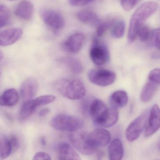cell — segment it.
Instances as JSON below:
<instances>
[{
	"mask_svg": "<svg viewBox=\"0 0 160 160\" xmlns=\"http://www.w3.org/2000/svg\"><path fill=\"white\" fill-rule=\"evenodd\" d=\"M158 4L153 2H145L138 7L132 16L128 33V41L130 43L134 42L137 37L138 28L152 15L158 9Z\"/></svg>",
	"mask_w": 160,
	"mask_h": 160,
	"instance_id": "6da1fadb",
	"label": "cell"
},
{
	"mask_svg": "<svg viewBox=\"0 0 160 160\" xmlns=\"http://www.w3.org/2000/svg\"><path fill=\"white\" fill-rule=\"evenodd\" d=\"M57 88L61 94L71 100L82 99L86 94V88L83 82L78 79L72 81L61 79L57 83Z\"/></svg>",
	"mask_w": 160,
	"mask_h": 160,
	"instance_id": "7a4b0ae2",
	"label": "cell"
},
{
	"mask_svg": "<svg viewBox=\"0 0 160 160\" xmlns=\"http://www.w3.org/2000/svg\"><path fill=\"white\" fill-rule=\"evenodd\" d=\"M52 128L58 131L75 132L83 128V120L78 117L66 114H59L52 118L50 121Z\"/></svg>",
	"mask_w": 160,
	"mask_h": 160,
	"instance_id": "3957f363",
	"label": "cell"
},
{
	"mask_svg": "<svg viewBox=\"0 0 160 160\" xmlns=\"http://www.w3.org/2000/svg\"><path fill=\"white\" fill-rule=\"evenodd\" d=\"M56 97L53 95H44L39 96L29 101L24 102L19 112V118L21 120L29 118L32 115L37 107L51 103L55 101Z\"/></svg>",
	"mask_w": 160,
	"mask_h": 160,
	"instance_id": "277c9868",
	"label": "cell"
},
{
	"mask_svg": "<svg viewBox=\"0 0 160 160\" xmlns=\"http://www.w3.org/2000/svg\"><path fill=\"white\" fill-rule=\"evenodd\" d=\"M40 15L45 24L55 33H57L65 26V19L59 12L52 9H43L40 11Z\"/></svg>",
	"mask_w": 160,
	"mask_h": 160,
	"instance_id": "5b68a950",
	"label": "cell"
},
{
	"mask_svg": "<svg viewBox=\"0 0 160 160\" xmlns=\"http://www.w3.org/2000/svg\"><path fill=\"white\" fill-rule=\"evenodd\" d=\"M90 82L100 87H107L113 84L116 79V73L104 69H92L88 73Z\"/></svg>",
	"mask_w": 160,
	"mask_h": 160,
	"instance_id": "8992f818",
	"label": "cell"
},
{
	"mask_svg": "<svg viewBox=\"0 0 160 160\" xmlns=\"http://www.w3.org/2000/svg\"><path fill=\"white\" fill-rule=\"evenodd\" d=\"M90 57L97 65H102L109 59V51L107 46L97 38L93 39L90 50Z\"/></svg>",
	"mask_w": 160,
	"mask_h": 160,
	"instance_id": "52a82bcc",
	"label": "cell"
},
{
	"mask_svg": "<svg viewBox=\"0 0 160 160\" xmlns=\"http://www.w3.org/2000/svg\"><path fill=\"white\" fill-rule=\"evenodd\" d=\"M148 113L144 112L135 119L127 127L125 136L128 141L133 142L137 139L147 125Z\"/></svg>",
	"mask_w": 160,
	"mask_h": 160,
	"instance_id": "ba28073f",
	"label": "cell"
},
{
	"mask_svg": "<svg viewBox=\"0 0 160 160\" xmlns=\"http://www.w3.org/2000/svg\"><path fill=\"white\" fill-rule=\"evenodd\" d=\"M88 133L83 131L73 132L70 135V140L74 148L79 152L84 155H91L96 150L89 145L87 140Z\"/></svg>",
	"mask_w": 160,
	"mask_h": 160,
	"instance_id": "9c48e42d",
	"label": "cell"
},
{
	"mask_svg": "<svg viewBox=\"0 0 160 160\" xmlns=\"http://www.w3.org/2000/svg\"><path fill=\"white\" fill-rule=\"evenodd\" d=\"M110 140V133L102 128L95 129L87 135V140L89 145L96 151L98 148L107 146Z\"/></svg>",
	"mask_w": 160,
	"mask_h": 160,
	"instance_id": "30bf717a",
	"label": "cell"
},
{
	"mask_svg": "<svg viewBox=\"0 0 160 160\" xmlns=\"http://www.w3.org/2000/svg\"><path fill=\"white\" fill-rule=\"evenodd\" d=\"M108 111L109 108L102 100L95 99L91 103L89 113L93 122L96 125L102 126Z\"/></svg>",
	"mask_w": 160,
	"mask_h": 160,
	"instance_id": "8fae6325",
	"label": "cell"
},
{
	"mask_svg": "<svg viewBox=\"0 0 160 160\" xmlns=\"http://www.w3.org/2000/svg\"><path fill=\"white\" fill-rule=\"evenodd\" d=\"M160 128V108L154 104L150 111L147 125L145 128V136L149 137L155 133Z\"/></svg>",
	"mask_w": 160,
	"mask_h": 160,
	"instance_id": "7c38bea8",
	"label": "cell"
},
{
	"mask_svg": "<svg viewBox=\"0 0 160 160\" xmlns=\"http://www.w3.org/2000/svg\"><path fill=\"white\" fill-rule=\"evenodd\" d=\"M38 90V84L36 79L29 78L24 80L20 88V95L22 101L25 102L33 99Z\"/></svg>",
	"mask_w": 160,
	"mask_h": 160,
	"instance_id": "4fadbf2b",
	"label": "cell"
},
{
	"mask_svg": "<svg viewBox=\"0 0 160 160\" xmlns=\"http://www.w3.org/2000/svg\"><path fill=\"white\" fill-rule=\"evenodd\" d=\"M85 36L81 32L71 35L62 44L63 49L68 53H76L79 52L84 44Z\"/></svg>",
	"mask_w": 160,
	"mask_h": 160,
	"instance_id": "5bb4252c",
	"label": "cell"
},
{
	"mask_svg": "<svg viewBox=\"0 0 160 160\" xmlns=\"http://www.w3.org/2000/svg\"><path fill=\"white\" fill-rule=\"evenodd\" d=\"M23 30L19 28H12L0 32V45L7 46L18 41L23 35Z\"/></svg>",
	"mask_w": 160,
	"mask_h": 160,
	"instance_id": "9a60e30c",
	"label": "cell"
},
{
	"mask_svg": "<svg viewBox=\"0 0 160 160\" xmlns=\"http://www.w3.org/2000/svg\"><path fill=\"white\" fill-rule=\"evenodd\" d=\"M57 152L59 160H81L74 149L66 142L59 143L57 146Z\"/></svg>",
	"mask_w": 160,
	"mask_h": 160,
	"instance_id": "2e32d148",
	"label": "cell"
},
{
	"mask_svg": "<svg viewBox=\"0 0 160 160\" xmlns=\"http://www.w3.org/2000/svg\"><path fill=\"white\" fill-rule=\"evenodd\" d=\"M34 13V7L30 2L23 1L15 9L14 14L18 18L25 20L31 19Z\"/></svg>",
	"mask_w": 160,
	"mask_h": 160,
	"instance_id": "e0dca14e",
	"label": "cell"
},
{
	"mask_svg": "<svg viewBox=\"0 0 160 160\" xmlns=\"http://www.w3.org/2000/svg\"><path fill=\"white\" fill-rule=\"evenodd\" d=\"M128 95L126 92L118 90L110 95L109 102L111 107L118 109L126 106L128 103Z\"/></svg>",
	"mask_w": 160,
	"mask_h": 160,
	"instance_id": "ac0fdd59",
	"label": "cell"
},
{
	"mask_svg": "<svg viewBox=\"0 0 160 160\" xmlns=\"http://www.w3.org/2000/svg\"><path fill=\"white\" fill-rule=\"evenodd\" d=\"M58 61L73 73L79 74L83 71L82 63L76 58L72 57H64L59 59Z\"/></svg>",
	"mask_w": 160,
	"mask_h": 160,
	"instance_id": "d6986e66",
	"label": "cell"
},
{
	"mask_svg": "<svg viewBox=\"0 0 160 160\" xmlns=\"http://www.w3.org/2000/svg\"><path fill=\"white\" fill-rule=\"evenodd\" d=\"M19 100L17 91L14 88L6 90L0 98V104L2 106L11 107L15 105Z\"/></svg>",
	"mask_w": 160,
	"mask_h": 160,
	"instance_id": "ffe728a7",
	"label": "cell"
},
{
	"mask_svg": "<svg viewBox=\"0 0 160 160\" xmlns=\"http://www.w3.org/2000/svg\"><path fill=\"white\" fill-rule=\"evenodd\" d=\"M108 154L110 160H120L123 154V148L121 141L118 138L112 140L108 148Z\"/></svg>",
	"mask_w": 160,
	"mask_h": 160,
	"instance_id": "44dd1931",
	"label": "cell"
},
{
	"mask_svg": "<svg viewBox=\"0 0 160 160\" xmlns=\"http://www.w3.org/2000/svg\"><path fill=\"white\" fill-rule=\"evenodd\" d=\"M77 17L79 21L88 25H95L100 23V19L98 15L90 10L79 11L77 13Z\"/></svg>",
	"mask_w": 160,
	"mask_h": 160,
	"instance_id": "7402d4cb",
	"label": "cell"
},
{
	"mask_svg": "<svg viewBox=\"0 0 160 160\" xmlns=\"http://www.w3.org/2000/svg\"><path fill=\"white\" fill-rule=\"evenodd\" d=\"M160 85L152 81H148L144 85L140 93V99L144 102L151 100L156 93Z\"/></svg>",
	"mask_w": 160,
	"mask_h": 160,
	"instance_id": "603a6c76",
	"label": "cell"
},
{
	"mask_svg": "<svg viewBox=\"0 0 160 160\" xmlns=\"http://www.w3.org/2000/svg\"><path fill=\"white\" fill-rule=\"evenodd\" d=\"M14 151L10 136H1L0 139V156L1 159L8 158L12 152Z\"/></svg>",
	"mask_w": 160,
	"mask_h": 160,
	"instance_id": "cb8c5ba5",
	"label": "cell"
},
{
	"mask_svg": "<svg viewBox=\"0 0 160 160\" xmlns=\"http://www.w3.org/2000/svg\"><path fill=\"white\" fill-rule=\"evenodd\" d=\"M119 112L118 109L114 108H109L108 114L102 126L110 127L113 126L118 119Z\"/></svg>",
	"mask_w": 160,
	"mask_h": 160,
	"instance_id": "d4e9b609",
	"label": "cell"
},
{
	"mask_svg": "<svg viewBox=\"0 0 160 160\" xmlns=\"http://www.w3.org/2000/svg\"><path fill=\"white\" fill-rule=\"evenodd\" d=\"M125 32V23L122 20L115 21L111 28V34L114 38L119 39L124 35Z\"/></svg>",
	"mask_w": 160,
	"mask_h": 160,
	"instance_id": "484cf974",
	"label": "cell"
},
{
	"mask_svg": "<svg viewBox=\"0 0 160 160\" xmlns=\"http://www.w3.org/2000/svg\"><path fill=\"white\" fill-rule=\"evenodd\" d=\"M154 35V32L145 25H143L138 28L137 32V37L140 41L146 42L149 41Z\"/></svg>",
	"mask_w": 160,
	"mask_h": 160,
	"instance_id": "4316f807",
	"label": "cell"
},
{
	"mask_svg": "<svg viewBox=\"0 0 160 160\" xmlns=\"http://www.w3.org/2000/svg\"><path fill=\"white\" fill-rule=\"evenodd\" d=\"M11 11L9 8L5 5L0 6V27L1 28L8 25L11 19Z\"/></svg>",
	"mask_w": 160,
	"mask_h": 160,
	"instance_id": "83f0119b",
	"label": "cell"
},
{
	"mask_svg": "<svg viewBox=\"0 0 160 160\" xmlns=\"http://www.w3.org/2000/svg\"><path fill=\"white\" fill-rule=\"evenodd\" d=\"M115 20L114 19L112 20H108L105 22L102 23H99L96 29V34L99 37H102L104 35L105 33L110 28H112Z\"/></svg>",
	"mask_w": 160,
	"mask_h": 160,
	"instance_id": "f1b7e54d",
	"label": "cell"
},
{
	"mask_svg": "<svg viewBox=\"0 0 160 160\" xmlns=\"http://www.w3.org/2000/svg\"><path fill=\"white\" fill-rule=\"evenodd\" d=\"M148 78L150 81L160 85V68H155L150 71Z\"/></svg>",
	"mask_w": 160,
	"mask_h": 160,
	"instance_id": "f546056e",
	"label": "cell"
},
{
	"mask_svg": "<svg viewBox=\"0 0 160 160\" xmlns=\"http://www.w3.org/2000/svg\"><path fill=\"white\" fill-rule=\"evenodd\" d=\"M140 0H121L122 7L125 11L132 10Z\"/></svg>",
	"mask_w": 160,
	"mask_h": 160,
	"instance_id": "4dcf8cb0",
	"label": "cell"
},
{
	"mask_svg": "<svg viewBox=\"0 0 160 160\" xmlns=\"http://www.w3.org/2000/svg\"><path fill=\"white\" fill-rule=\"evenodd\" d=\"M96 0H70V4L74 6H83L88 5Z\"/></svg>",
	"mask_w": 160,
	"mask_h": 160,
	"instance_id": "1f68e13d",
	"label": "cell"
},
{
	"mask_svg": "<svg viewBox=\"0 0 160 160\" xmlns=\"http://www.w3.org/2000/svg\"><path fill=\"white\" fill-rule=\"evenodd\" d=\"M51 159L49 154L43 152H37L33 157V160H50Z\"/></svg>",
	"mask_w": 160,
	"mask_h": 160,
	"instance_id": "d6a6232c",
	"label": "cell"
},
{
	"mask_svg": "<svg viewBox=\"0 0 160 160\" xmlns=\"http://www.w3.org/2000/svg\"><path fill=\"white\" fill-rule=\"evenodd\" d=\"M153 37L155 47L160 51V28L157 29L154 32Z\"/></svg>",
	"mask_w": 160,
	"mask_h": 160,
	"instance_id": "836d02e7",
	"label": "cell"
},
{
	"mask_svg": "<svg viewBox=\"0 0 160 160\" xmlns=\"http://www.w3.org/2000/svg\"><path fill=\"white\" fill-rule=\"evenodd\" d=\"M49 112H50V109H48V108H44V109H42L40 111V113H39V116L42 117H45L47 114H48Z\"/></svg>",
	"mask_w": 160,
	"mask_h": 160,
	"instance_id": "e575fe53",
	"label": "cell"
},
{
	"mask_svg": "<svg viewBox=\"0 0 160 160\" xmlns=\"http://www.w3.org/2000/svg\"><path fill=\"white\" fill-rule=\"evenodd\" d=\"M40 141H41V144L42 145V146H45L47 145V141L45 137L41 138Z\"/></svg>",
	"mask_w": 160,
	"mask_h": 160,
	"instance_id": "d590c367",
	"label": "cell"
},
{
	"mask_svg": "<svg viewBox=\"0 0 160 160\" xmlns=\"http://www.w3.org/2000/svg\"><path fill=\"white\" fill-rule=\"evenodd\" d=\"M159 148L160 150V142H159Z\"/></svg>",
	"mask_w": 160,
	"mask_h": 160,
	"instance_id": "8d00e7d4",
	"label": "cell"
},
{
	"mask_svg": "<svg viewBox=\"0 0 160 160\" xmlns=\"http://www.w3.org/2000/svg\"><path fill=\"white\" fill-rule=\"evenodd\" d=\"M9 1H14V0H9Z\"/></svg>",
	"mask_w": 160,
	"mask_h": 160,
	"instance_id": "74e56055",
	"label": "cell"
}]
</instances>
